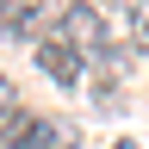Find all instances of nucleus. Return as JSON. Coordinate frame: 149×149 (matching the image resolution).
<instances>
[{"mask_svg": "<svg viewBox=\"0 0 149 149\" xmlns=\"http://www.w3.org/2000/svg\"><path fill=\"white\" fill-rule=\"evenodd\" d=\"M37 25V6H19V0H0V31H25Z\"/></svg>", "mask_w": 149, "mask_h": 149, "instance_id": "nucleus-2", "label": "nucleus"}, {"mask_svg": "<svg viewBox=\"0 0 149 149\" xmlns=\"http://www.w3.org/2000/svg\"><path fill=\"white\" fill-rule=\"evenodd\" d=\"M19 106V93H13V81H6V74H0V112H13Z\"/></svg>", "mask_w": 149, "mask_h": 149, "instance_id": "nucleus-4", "label": "nucleus"}, {"mask_svg": "<svg viewBox=\"0 0 149 149\" xmlns=\"http://www.w3.org/2000/svg\"><path fill=\"white\" fill-rule=\"evenodd\" d=\"M112 149H137V143H112Z\"/></svg>", "mask_w": 149, "mask_h": 149, "instance_id": "nucleus-5", "label": "nucleus"}, {"mask_svg": "<svg viewBox=\"0 0 149 149\" xmlns=\"http://www.w3.org/2000/svg\"><path fill=\"white\" fill-rule=\"evenodd\" d=\"M37 62H44V74H50V81H62V87H74V81L87 74V56H74L68 44H56V37L37 44Z\"/></svg>", "mask_w": 149, "mask_h": 149, "instance_id": "nucleus-1", "label": "nucleus"}, {"mask_svg": "<svg viewBox=\"0 0 149 149\" xmlns=\"http://www.w3.org/2000/svg\"><path fill=\"white\" fill-rule=\"evenodd\" d=\"M130 37L149 50V6H130Z\"/></svg>", "mask_w": 149, "mask_h": 149, "instance_id": "nucleus-3", "label": "nucleus"}]
</instances>
